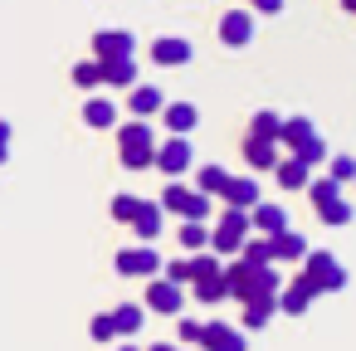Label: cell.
I'll return each instance as SVG.
<instances>
[{
  "label": "cell",
  "mask_w": 356,
  "mask_h": 351,
  "mask_svg": "<svg viewBox=\"0 0 356 351\" xmlns=\"http://www.w3.org/2000/svg\"><path fill=\"white\" fill-rule=\"evenodd\" d=\"M225 288H229V297L244 302V307H278L283 278L273 273V263H244V259H234V263L225 268Z\"/></svg>",
  "instance_id": "1"
},
{
  "label": "cell",
  "mask_w": 356,
  "mask_h": 351,
  "mask_svg": "<svg viewBox=\"0 0 356 351\" xmlns=\"http://www.w3.org/2000/svg\"><path fill=\"white\" fill-rule=\"evenodd\" d=\"M278 127H283V117L268 113V108L249 117V132H244V161H249L254 171H273V166H278Z\"/></svg>",
  "instance_id": "2"
},
{
  "label": "cell",
  "mask_w": 356,
  "mask_h": 351,
  "mask_svg": "<svg viewBox=\"0 0 356 351\" xmlns=\"http://www.w3.org/2000/svg\"><path fill=\"white\" fill-rule=\"evenodd\" d=\"M278 142H283V147H288L298 161H307V166H317V161L327 156V142H322V132H317L307 117H283Z\"/></svg>",
  "instance_id": "3"
},
{
  "label": "cell",
  "mask_w": 356,
  "mask_h": 351,
  "mask_svg": "<svg viewBox=\"0 0 356 351\" xmlns=\"http://www.w3.org/2000/svg\"><path fill=\"white\" fill-rule=\"evenodd\" d=\"M118 156H122L127 171H147V166L156 161V137H152V127H147L142 117L118 132Z\"/></svg>",
  "instance_id": "4"
},
{
  "label": "cell",
  "mask_w": 356,
  "mask_h": 351,
  "mask_svg": "<svg viewBox=\"0 0 356 351\" xmlns=\"http://www.w3.org/2000/svg\"><path fill=\"white\" fill-rule=\"evenodd\" d=\"M244 239H249V210L225 205L220 225L210 229V249H215V254H239V244H244Z\"/></svg>",
  "instance_id": "5"
},
{
  "label": "cell",
  "mask_w": 356,
  "mask_h": 351,
  "mask_svg": "<svg viewBox=\"0 0 356 351\" xmlns=\"http://www.w3.org/2000/svg\"><path fill=\"white\" fill-rule=\"evenodd\" d=\"M302 273L317 283V293H337V288H346V268L337 263V254H332V249H312Z\"/></svg>",
  "instance_id": "6"
},
{
  "label": "cell",
  "mask_w": 356,
  "mask_h": 351,
  "mask_svg": "<svg viewBox=\"0 0 356 351\" xmlns=\"http://www.w3.org/2000/svg\"><path fill=\"white\" fill-rule=\"evenodd\" d=\"M118 273L122 278H156L161 273V254L152 244H132V249H118Z\"/></svg>",
  "instance_id": "7"
},
{
  "label": "cell",
  "mask_w": 356,
  "mask_h": 351,
  "mask_svg": "<svg viewBox=\"0 0 356 351\" xmlns=\"http://www.w3.org/2000/svg\"><path fill=\"white\" fill-rule=\"evenodd\" d=\"M278 293H283V297H278V312H288V317H302V312L322 297V293H317V283H312L307 273H298V278H293L288 288H278Z\"/></svg>",
  "instance_id": "8"
},
{
  "label": "cell",
  "mask_w": 356,
  "mask_h": 351,
  "mask_svg": "<svg viewBox=\"0 0 356 351\" xmlns=\"http://www.w3.org/2000/svg\"><path fill=\"white\" fill-rule=\"evenodd\" d=\"M200 351H249V341L229 322H200Z\"/></svg>",
  "instance_id": "9"
},
{
  "label": "cell",
  "mask_w": 356,
  "mask_h": 351,
  "mask_svg": "<svg viewBox=\"0 0 356 351\" xmlns=\"http://www.w3.org/2000/svg\"><path fill=\"white\" fill-rule=\"evenodd\" d=\"M152 166L166 171V176H186V171H191V137H171V142H161Z\"/></svg>",
  "instance_id": "10"
},
{
  "label": "cell",
  "mask_w": 356,
  "mask_h": 351,
  "mask_svg": "<svg viewBox=\"0 0 356 351\" xmlns=\"http://www.w3.org/2000/svg\"><path fill=\"white\" fill-rule=\"evenodd\" d=\"M220 40H225L229 49H244V44L254 40V10H229V15L220 20Z\"/></svg>",
  "instance_id": "11"
},
{
  "label": "cell",
  "mask_w": 356,
  "mask_h": 351,
  "mask_svg": "<svg viewBox=\"0 0 356 351\" xmlns=\"http://www.w3.org/2000/svg\"><path fill=\"white\" fill-rule=\"evenodd\" d=\"M132 49H137V40L127 30H98L93 35V54L98 59H132Z\"/></svg>",
  "instance_id": "12"
},
{
  "label": "cell",
  "mask_w": 356,
  "mask_h": 351,
  "mask_svg": "<svg viewBox=\"0 0 356 351\" xmlns=\"http://www.w3.org/2000/svg\"><path fill=\"white\" fill-rule=\"evenodd\" d=\"M147 307H152V312L176 317V312L186 307V293H181L176 283H166V278H152V288H147Z\"/></svg>",
  "instance_id": "13"
},
{
  "label": "cell",
  "mask_w": 356,
  "mask_h": 351,
  "mask_svg": "<svg viewBox=\"0 0 356 351\" xmlns=\"http://www.w3.org/2000/svg\"><path fill=\"white\" fill-rule=\"evenodd\" d=\"M161 117H166V132H171V137H191L195 122H200V108H195V103H166Z\"/></svg>",
  "instance_id": "14"
},
{
  "label": "cell",
  "mask_w": 356,
  "mask_h": 351,
  "mask_svg": "<svg viewBox=\"0 0 356 351\" xmlns=\"http://www.w3.org/2000/svg\"><path fill=\"white\" fill-rule=\"evenodd\" d=\"M98 79L108 88H132L137 83V59H98Z\"/></svg>",
  "instance_id": "15"
},
{
  "label": "cell",
  "mask_w": 356,
  "mask_h": 351,
  "mask_svg": "<svg viewBox=\"0 0 356 351\" xmlns=\"http://www.w3.org/2000/svg\"><path fill=\"white\" fill-rule=\"evenodd\" d=\"M249 225H259V234H268V239H273V234H283V229H288V210H283V205H264V200H259V205L249 210Z\"/></svg>",
  "instance_id": "16"
},
{
  "label": "cell",
  "mask_w": 356,
  "mask_h": 351,
  "mask_svg": "<svg viewBox=\"0 0 356 351\" xmlns=\"http://www.w3.org/2000/svg\"><path fill=\"white\" fill-rule=\"evenodd\" d=\"M127 108H132L137 117H152V113H161V108H166V93H161V88H152V83H132Z\"/></svg>",
  "instance_id": "17"
},
{
  "label": "cell",
  "mask_w": 356,
  "mask_h": 351,
  "mask_svg": "<svg viewBox=\"0 0 356 351\" xmlns=\"http://www.w3.org/2000/svg\"><path fill=\"white\" fill-rule=\"evenodd\" d=\"M152 59L166 64V69H176V64L195 59V49H191V40H156V44H152Z\"/></svg>",
  "instance_id": "18"
},
{
  "label": "cell",
  "mask_w": 356,
  "mask_h": 351,
  "mask_svg": "<svg viewBox=\"0 0 356 351\" xmlns=\"http://www.w3.org/2000/svg\"><path fill=\"white\" fill-rule=\"evenodd\" d=\"M273 176H278V186H283V190H307L312 166H307V161H298V156H288V161H278V166H273Z\"/></svg>",
  "instance_id": "19"
},
{
  "label": "cell",
  "mask_w": 356,
  "mask_h": 351,
  "mask_svg": "<svg viewBox=\"0 0 356 351\" xmlns=\"http://www.w3.org/2000/svg\"><path fill=\"white\" fill-rule=\"evenodd\" d=\"M225 205H234V210H254V205H259V186H254L249 176H229V186H225Z\"/></svg>",
  "instance_id": "20"
},
{
  "label": "cell",
  "mask_w": 356,
  "mask_h": 351,
  "mask_svg": "<svg viewBox=\"0 0 356 351\" xmlns=\"http://www.w3.org/2000/svg\"><path fill=\"white\" fill-rule=\"evenodd\" d=\"M132 229L152 244V239L161 234V205H156V200H142V205H137V215H132Z\"/></svg>",
  "instance_id": "21"
},
{
  "label": "cell",
  "mask_w": 356,
  "mask_h": 351,
  "mask_svg": "<svg viewBox=\"0 0 356 351\" xmlns=\"http://www.w3.org/2000/svg\"><path fill=\"white\" fill-rule=\"evenodd\" d=\"M83 122L88 127H118V103L113 98H88L83 103Z\"/></svg>",
  "instance_id": "22"
},
{
  "label": "cell",
  "mask_w": 356,
  "mask_h": 351,
  "mask_svg": "<svg viewBox=\"0 0 356 351\" xmlns=\"http://www.w3.org/2000/svg\"><path fill=\"white\" fill-rule=\"evenodd\" d=\"M302 254H307V239H302L298 229L273 234V259H302Z\"/></svg>",
  "instance_id": "23"
},
{
  "label": "cell",
  "mask_w": 356,
  "mask_h": 351,
  "mask_svg": "<svg viewBox=\"0 0 356 351\" xmlns=\"http://www.w3.org/2000/svg\"><path fill=\"white\" fill-rule=\"evenodd\" d=\"M142 307L137 302H122V307H113V327H118V336H132V332H142Z\"/></svg>",
  "instance_id": "24"
},
{
  "label": "cell",
  "mask_w": 356,
  "mask_h": 351,
  "mask_svg": "<svg viewBox=\"0 0 356 351\" xmlns=\"http://www.w3.org/2000/svg\"><path fill=\"white\" fill-rule=\"evenodd\" d=\"M239 259H244V263H273V239H268V234L244 239V244H239Z\"/></svg>",
  "instance_id": "25"
},
{
  "label": "cell",
  "mask_w": 356,
  "mask_h": 351,
  "mask_svg": "<svg viewBox=\"0 0 356 351\" xmlns=\"http://www.w3.org/2000/svg\"><path fill=\"white\" fill-rule=\"evenodd\" d=\"M195 297H200V302H225V297H229V288H225V268L210 273V278H195Z\"/></svg>",
  "instance_id": "26"
},
{
  "label": "cell",
  "mask_w": 356,
  "mask_h": 351,
  "mask_svg": "<svg viewBox=\"0 0 356 351\" xmlns=\"http://www.w3.org/2000/svg\"><path fill=\"white\" fill-rule=\"evenodd\" d=\"M195 181H200V190H205V195H225L229 171H225V166H200V176H195Z\"/></svg>",
  "instance_id": "27"
},
{
  "label": "cell",
  "mask_w": 356,
  "mask_h": 351,
  "mask_svg": "<svg viewBox=\"0 0 356 351\" xmlns=\"http://www.w3.org/2000/svg\"><path fill=\"white\" fill-rule=\"evenodd\" d=\"M181 249H191V254H195V249H210V229H205L200 220H186V225H181Z\"/></svg>",
  "instance_id": "28"
},
{
  "label": "cell",
  "mask_w": 356,
  "mask_h": 351,
  "mask_svg": "<svg viewBox=\"0 0 356 351\" xmlns=\"http://www.w3.org/2000/svg\"><path fill=\"white\" fill-rule=\"evenodd\" d=\"M307 195H312V205H317V210H327L332 200H341V186L327 176V181H312V186H307Z\"/></svg>",
  "instance_id": "29"
},
{
  "label": "cell",
  "mask_w": 356,
  "mask_h": 351,
  "mask_svg": "<svg viewBox=\"0 0 356 351\" xmlns=\"http://www.w3.org/2000/svg\"><path fill=\"white\" fill-rule=\"evenodd\" d=\"M186 200H191V190H186L181 181H171V186L161 190V200H156V205H161V210H176V215H186Z\"/></svg>",
  "instance_id": "30"
},
{
  "label": "cell",
  "mask_w": 356,
  "mask_h": 351,
  "mask_svg": "<svg viewBox=\"0 0 356 351\" xmlns=\"http://www.w3.org/2000/svg\"><path fill=\"white\" fill-rule=\"evenodd\" d=\"M317 215H322V225L341 229V225H351V215H356V210H351V200H332V205H327V210H317Z\"/></svg>",
  "instance_id": "31"
},
{
  "label": "cell",
  "mask_w": 356,
  "mask_h": 351,
  "mask_svg": "<svg viewBox=\"0 0 356 351\" xmlns=\"http://www.w3.org/2000/svg\"><path fill=\"white\" fill-rule=\"evenodd\" d=\"M137 205H142L137 195H113V220H118V225H132V215H137Z\"/></svg>",
  "instance_id": "32"
},
{
  "label": "cell",
  "mask_w": 356,
  "mask_h": 351,
  "mask_svg": "<svg viewBox=\"0 0 356 351\" xmlns=\"http://www.w3.org/2000/svg\"><path fill=\"white\" fill-rule=\"evenodd\" d=\"M205 215H210V195H205V190H191V200H186V220H200V225H205Z\"/></svg>",
  "instance_id": "33"
},
{
  "label": "cell",
  "mask_w": 356,
  "mask_h": 351,
  "mask_svg": "<svg viewBox=\"0 0 356 351\" xmlns=\"http://www.w3.org/2000/svg\"><path fill=\"white\" fill-rule=\"evenodd\" d=\"M88 332H93V341H113V336H118V327H113V312H98V317L88 322Z\"/></svg>",
  "instance_id": "34"
},
{
  "label": "cell",
  "mask_w": 356,
  "mask_h": 351,
  "mask_svg": "<svg viewBox=\"0 0 356 351\" xmlns=\"http://www.w3.org/2000/svg\"><path fill=\"white\" fill-rule=\"evenodd\" d=\"M332 181H337V186L356 181V156H332Z\"/></svg>",
  "instance_id": "35"
},
{
  "label": "cell",
  "mask_w": 356,
  "mask_h": 351,
  "mask_svg": "<svg viewBox=\"0 0 356 351\" xmlns=\"http://www.w3.org/2000/svg\"><path fill=\"white\" fill-rule=\"evenodd\" d=\"M220 268H225L220 259H210V254H200V259H191V283H195V278H210V273H220Z\"/></svg>",
  "instance_id": "36"
},
{
  "label": "cell",
  "mask_w": 356,
  "mask_h": 351,
  "mask_svg": "<svg viewBox=\"0 0 356 351\" xmlns=\"http://www.w3.org/2000/svg\"><path fill=\"white\" fill-rule=\"evenodd\" d=\"M176 336H181V346H200V322L195 317H181L176 322Z\"/></svg>",
  "instance_id": "37"
},
{
  "label": "cell",
  "mask_w": 356,
  "mask_h": 351,
  "mask_svg": "<svg viewBox=\"0 0 356 351\" xmlns=\"http://www.w3.org/2000/svg\"><path fill=\"white\" fill-rule=\"evenodd\" d=\"M74 83L79 88H98L103 79H98V64H74Z\"/></svg>",
  "instance_id": "38"
},
{
  "label": "cell",
  "mask_w": 356,
  "mask_h": 351,
  "mask_svg": "<svg viewBox=\"0 0 356 351\" xmlns=\"http://www.w3.org/2000/svg\"><path fill=\"white\" fill-rule=\"evenodd\" d=\"M166 283L186 288V283H191V259H176V263H166Z\"/></svg>",
  "instance_id": "39"
},
{
  "label": "cell",
  "mask_w": 356,
  "mask_h": 351,
  "mask_svg": "<svg viewBox=\"0 0 356 351\" xmlns=\"http://www.w3.org/2000/svg\"><path fill=\"white\" fill-rule=\"evenodd\" d=\"M278 307H244V327L254 332V327H268V317H273Z\"/></svg>",
  "instance_id": "40"
},
{
  "label": "cell",
  "mask_w": 356,
  "mask_h": 351,
  "mask_svg": "<svg viewBox=\"0 0 356 351\" xmlns=\"http://www.w3.org/2000/svg\"><path fill=\"white\" fill-rule=\"evenodd\" d=\"M254 10H264V15H278V10H283V0H254Z\"/></svg>",
  "instance_id": "41"
},
{
  "label": "cell",
  "mask_w": 356,
  "mask_h": 351,
  "mask_svg": "<svg viewBox=\"0 0 356 351\" xmlns=\"http://www.w3.org/2000/svg\"><path fill=\"white\" fill-rule=\"evenodd\" d=\"M0 147H10V122H0Z\"/></svg>",
  "instance_id": "42"
},
{
  "label": "cell",
  "mask_w": 356,
  "mask_h": 351,
  "mask_svg": "<svg viewBox=\"0 0 356 351\" xmlns=\"http://www.w3.org/2000/svg\"><path fill=\"white\" fill-rule=\"evenodd\" d=\"M152 351H181V346H171V341H152Z\"/></svg>",
  "instance_id": "43"
},
{
  "label": "cell",
  "mask_w": 356,
  "mask_h": 351,
  "mask_svg": "<svg viewBox=\"0 0 356 351\" xmlns=\"http://www.w3.org/2000/svg\"><path fill=\"white\" fill-rule=\"evenodd\" d=\"M341 6H346V10H351V15H356V0H341Z\"/></svg>",
  "instance_id": "44"
},
{
  "label": "cell",
  "mask_w": 356,
  "mask_h": 351,
  "mask_svg": "<svg viewBox=\"0 0 356 351\" xmlns=\"http://www.w3.org/2000/svg\"><path fill=\"white\" fill-rule=\"evenodd\" d=\"M181 351H200V346H181Z\"/></svg>",
  "instance_id": "45"
},
{
  "label": "cell",
  "mask_w": 356,
  "mask_h": 351,
  "mask_svg": "<svg viewBox=\"0 0 356 351\" xmlns=\"http://www.w3.org/2000/svg\"><path fill=\"white\" fill-rule=\"evenodd\" d=\"M122 351H137V346H122Z\"/></svg>",
  "instance_id": "46"
}]
</instances>
